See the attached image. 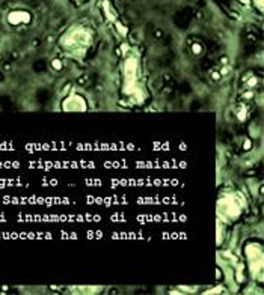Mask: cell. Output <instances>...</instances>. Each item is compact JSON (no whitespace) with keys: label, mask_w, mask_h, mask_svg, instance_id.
<instances>
[{"label":"cell","mask_w":264,"mask_h":295,"mask_svg":"<svg viewBox=\"0 0 264 295\" xmlns=\"http://www.w3.org/2000/svg\"><path fill=\"white\" fill-rule=\"evenodd\" d=\"M245 255H246L252 276L261 277V273H263V247L258 245V244H248L245 247Z\"/></svg>","instance_id":"4"},{"label":"cell","mask_w":264,"mask_h":295,"mask_svg":"<svg viewBox=\"0 0 264 295\" xmlns=\"http://www.w3.org/2000/svg\"><path fill=\"white\" fill-rule=\"evenodd\" d=\"M50 66L53 68L55 71H62L63 63H62V60H59V59H53V60H52V63H50Z\"/></svg>","instance_id":"7"},{"label":"cell","mask_w":264,"mask_h":295,"mask_svg":"<svg viewBox=\"0 0 264 295\" xmlns=\"http://www.w3.org/2000/svg\"><path fill=\"white\" fill-rule=\"evenodd\" d=\"M62 110L63 111H86L88 110V102L80 94L71 92L62 101Z\"/></svg>","instance_id":"5"},{"label":"cell","mask_w":264,"mask_h":295,"mask_svg":"<svg viewBox=\"0 0 264 295\" xmlns=\"http://www.w3.org/2000/svg\"><path fill=\"white\" fill-rule=\"evenodd\" d=\"M192 50H193V53L195 54H201V51H202V45L201 44H193V47H192Z\"/></svg>","instance_id":"9"},{"label":"cell","mask_w":264,"mask_h":295,"mask_svg":"<svg viewBox=\"0 0 264 295\" xmlns=\"http://www.w3.org/2000/svg\"><path fill=\"white\" fill-rule=\"evenodd\" d=\"M94 36L89 29L83 26H73L69 27L60 38L59 47L65 50V53L74 59H83L91 48Z\"/></svg>","instance_id":"1"},{"label":"cell","mask_w":264,"mask_h":295,"mask_svg":"<svg viewBox=\"0 0 264 295\" xmlns=\"http://www.w3.org/2000/svg\"><path fill=\"white\" fill-rule=\"evenodd\" d=\"M246 200L240 193H225L218 199V218L229 223L242 215Z\"/></svg>","instance_id":"3"},{"label":"cell","mask_w":264,"mask_h":295,"mask_svg":"<svg viewBox=\"0 0 264 295\" xmlns=\"http://www.w3.org/2000/svg\"><path fill=\"white\" fill-rule=\"evenodd\" d=\"M8 23L11 26H24V24H29L30 20H32V15L27 12V11H11L6 17Z\"/></svg>","instance_id":"6"},{"label":"cell","mask_w":264,"mask_h":295,"mask_svg":"<svg viewBox=\"0 0 264 295\" xmlns=\"http://www.w3.org/2000/svg\"><path fill=\"white\" fill-rule=\"evenodd\" d=\"M254 84H257V78H255V77H252V78H251V81H249V83L246 84V87H249V89H251V87H252Z\"/></svg>","instance_id":"11"},{"label":"cell","mask_w":264,"mask_h":295,"mask_svg":"<svg viewBox=\"0 0 264 295\" xmlns=\"http://www.w3.org/2000/svg\"><path fill=\"white\" fill-rule=\"evenodd\" d=\"M122 94L137 104L143 102L145 98L139 75V60L134 56L127 57L122 65Z\"/></svg>","instance_id":"2"},{"label":"cell","mask_w":264,"mask_h":295,"mask_svg":"<svg viewBox=\"0 0 264 295\" xmlns=\"http://www.w3.org/2000/svg\"><path fill=\"white\" fill-rule=\"evenodd\" d=\"M79 2H80V0H79Z\"/></svg>","instance_id":"12"},{"label":"cell","mask_w":264,"mask_h":295,"mask_svg":"<svg viewBox=\"0 0 264 295\" xmlns=\"http://www.w3.org/2000/svg\"><path fill=\"white\" fill-rule=\"evenodd\" d=\"M220 291H222V288H214V289H208V291H205L204 294H220Z\"/></svg>","instance_id":"10"},{"label":"cell","mask_w":264,"mask_h":295,"mask_svg":"<svg viewBox=\"0 0 264 295\" xmlns=\"http://www.w3.org/2000/svg\"><path fill=\"white\" fill-rule=\"evenodd\" d=\"M115 23H116V29H118V32L121 33L122 36H125V35H127V32H128V30H127V27H125L124 24H121L119 21H115Z\"/></svg>","instance_id":"8"}]
</instances>
